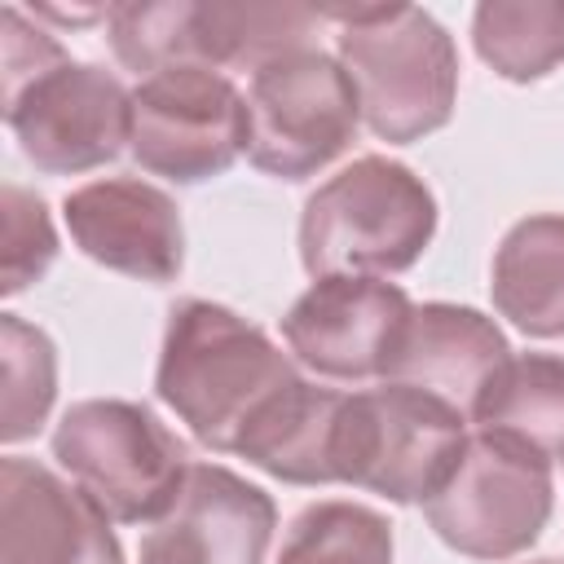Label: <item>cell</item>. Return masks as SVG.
<instances>
[{
    "label": "cell",
    "mask_w": 564,
    "mask_h": 564,
    "mask_svg": "<svg viewBox=\"0 0 564 564\" xmlns=\"http://www.w3.org/2000/svg\"><path fill=\"white\" fill-rule=\"evenodd\" d=\"M295 379L291 357L242 313L212 300L172 304L154 388L198 445L238 454L260 410Z\"/></svg>",
    "instance_id": "obj_1"
},
{
    "label": "cell",
    "mask_w": 564,
    "mask_h": 564,
    "mask_svg": "<svg viewBox=\"0 0 564 564\" xmlns=\"http://www.w3.org/2000/svg\"><path fill=\"white\" fill-rule=\"evenodd\" d=\"M317 13L339 22V66L352 75L361 123L379 141L410 145L449 123L458 97V48L427 9L330 4Z\"/></svg>",
    "instance_id": "obj_2"
},
{
    "label": "cell",
    "mask_w": 564,
    "mask_h": 564,
    "mask_svg": "<svg viewBox=\"0 0 564 564\" xmlns=\"http://www.w3.org/2000/svg\"><path fill=\"white\" fill-rule=\"evenodd\" d=\"M436 238V198L427 181L388 159L361 154L300 212V260L313 278H383L410 269Z\"/></svg>",
    "instance_id": "obj_3"
},
{
    "label": "cell",
    "mask_w": 564,
    "mask_h": 564,
    "mask_svg": "<svg viewBox=\"0 0 564 564\" xmlns=\"http://www.w3.org/2000/svg\"><path fill=\"white\" fill-rule=\"evenodd\" d=\"M53 458L119 524H154L189 471L185 441L154 410L119 397L75 401L53 427Z\"/></svg>",
    "instance_id": "obj_4"
},
{
    "label": "cell",
    "mask_w": 564,
    "mask_h": 564,
    "mask_svg": "<svg viewBox=\"0 0 564 564\" xmlns=\"http://www.w3.org/2000/svg\"><path fill=\"white\" fill-rule=\"evenodd\" d=\"M467 445V414L449 401L383 383L344 392L335 432V480L388 502H427Z\"/></svg>",
    "instance_id": "obj_5"
},
{
    "label": "cell",
    "mask_w": 564,
    "mask_h": 564,
    "mask_svg": "<svg viewBox=\"0 0 564 564\" xmlns=\"http://www.w3.org/2000/svg\"><path fill=\"white\" fill-rule=\"evenodd\" d=\"M555 507L551 458L502 432H467L445 485L423 502L432 533L471 560H511L529 551Z\"/></svg>",
    "instance_id": "obj_6"
},
{
    "label": "cell",
    "mask_w": 564,
    "mask_h": 564,
    "mask_svg": "<svg viewBox=\"0 0 564 564\" xmlns=\"http://www.w3.org/2000/svg\"><path fill=\"white\" fill-rule=\"evenodd\" d=\"M247 123V159L278 181H304L352 145L361 101L339 57L300 48L251 75Z\"/></svg>",
    "instance_id": "obj_7"
},
{
    "label": "cell",
    "mask_w": 564,
    "mask_h": 564,
    "mask_svg": "<svg viewBox=\"0 0 564 564\" xmlns=\"http://www.w3.org/2000/svg\"><path fill=\"white\" fill-rule=\"evenodd\" d=\"M247 97L212 66H172L132 88V159L163 181L203 185L247 150Z\"/></svg>",
    "instance_id": "obj_8"
},
{
    "label": "cell",
    "mask_w": 564,
    "mask_h": 564,
    "mask_svg": "<svg viewBox=\"0 0 564 564\" xmlns=\"http://www.w3.org/2000/svg\"><path fill=\"white\" fill-rule=\"evenodd\" d=\"M4 119L35 172L75 176L110 163L132 141V93L115 70L75 62L70 53L48 70L4 93Z\"/></svg>",
    "instance_id": "obj_9"
},
{
    "label": "cell",
    "mask_w": 564,
    "mask_h": 564,
    "mask_svg": "<svg viewBox=\"0 0 564 564\" xmlns=\"http://www.w3.org/2000/svg\"><path fill=\"white\" fill-rule=\"evenodd\" d=\"M410 308V295L388 278H313L286 308L282 339L291 357L322 379H383Z\"/></svg>",
    "instance_id": "obj_10"
},
{
    "label": "cell",
    "mask_w": 564,
    "mask_h": 564,
    "mask_svg": "<svg viewBox=\"0 0 564 564\" xmlns=\"http://www.w3.org/2000/svg\"><path fill=\"white\" fill-rule=\"evenodd\" d=\"M273 498L220 463H189L176 502L141 538V564H264Z\"/></svg>",
    "instance_id": "obj_11"
},
{
    "label": "cell",
    "mask_w": 564,
    "mask_h": 564,
    "mask_svg": "<svg viewBox=\"0 0 564 564\" xmlns=\"http://www.w3.org/2000/svg\"><path fill=\"white\" fill-rule=\"evenodd\" d=\"M75 247L137 282H172L185 264V225L167 189L141 176H101L62 203Z\"/></svg>",
    "instance_id": "obj_12"
},
{
    "label": "cell",
    "mask_w": 564,
    "mask_h": 564,
    "mask_svg": "<svg viewBox=\"0 0 564 564\" xmlns=\"http://www.w3.org/2000/svg\"><path fill=\"white\" fill-rule=\"evenodd\" d=\"M0 542L4 564H123L97 498L18 454L0 463Z\"/></svg>",
    "instance_id": "obj_13"
},
{
    "label": "cell",
    "mask_w": 564,
    "mask_h": 564,
    "mask_svg": "<svg viewBox=\"0 0 564 564\" xmlns=\"http://www.w3.org/2000/svg\"><path fill=\"white\" fill-rule=\"evenodd\" d=\"M507 357H511V344L494 317L467 304L432 300L410 308L401 339L392 348V361L383 370V383L423 388L471 419L476 397L485 392V383Z\"/></svg>",
    "instance_id": "obj_14"
},
{
    "label": "cell",
    "mask_w": 564,
    "mask_h": 564,
    "mask_svg": "<svg viewBox=\"0 0 564 564\" xmlns=\"http://www.w3.org/2000/svg\"><path fill=\"white\" fill-rule=\"evenodd\" d=\"M344 392L308 379L286 383L238 441V458L286 485H335V432Z\"/></svg>",
    "instance_id": "obj_15"
},
{
    "label": "cell",
    "mask_w": 564,
    "mask_h": 564,
    "mask_svg": "<svg viewBox=\"0 0 564 564\" xmlns=\"http://www.w3.org/2000/svg\"><path fill=\"white\" fill-rule=\"evenodd\" d=\"M489 295L516 330L533 339L564 335V216H524L502 234Z\"/></svg>",
    "instance_id": "obj_16"
},
{
    "label": "cell",
    "mask_w": 564,
    "mask_h": 564,
    "mask_svg": "<svg viewBox=\"0 0 564 564\" xmlns=\"http://www.w3.org/2000/svg\"><path fill=\"white\" fill-rule=\"evenodd\" d=\"M322 13L308 4H260V0H212L189 9V53L194 66H247L251 75L286 53L313 48Z\"/></svg>",
    "instance_id": "obj_17"
},
{
    "label": "cell",
    "mask_w": 564,
    "mask_h": 564,
    "mask_svg": "<svg viewBox=\"0 0 564 564\" xmlns=\"http://www.w3.org/2000/svg\"><path fill=\"white\" fill-rule=\"evenodd\" d=\"M471 423L564 458V357L511 352L471 405Z\"/></svg>",
    "instance_id": "obj_18"
},
{
    "label": "cell",
    "mask_w": 564,
    "mask_h": 564,
    "mask_svg": "<svg viewBox=\"0 0 564 564\" xmlns=\"http://www.w3.org/2000/svg\"><path fill=\"white\" fill-rule=\"evenodd\" d=\"M480 62L511 79H546L564 62V0H485L471 13Z\"/></svg>",
    "instance_id": "obj_19"
},
{
    "label": "cell",
    "mask_w": 564,
    "mask_h": 564,
    "mask_svg": "<svg viewBox=\"0 0 564 564\" xmlns=\"http://www.w3.org/2000/svg\"><path fill=\"white\" fill-rule=\"evenodd\" d=\"M278 564H392V524L361 502H308L282 542Z\"/></svg>",
    "instance_id": "obj_20"
},
{
    "label": "cell",
    "mask_w": 564,
    "mask_h": 564,
    "mask_svg": "<svg viewBox=\"0 0 564 564\" xmlns=\"http://www.w3.org/2000/svg\"><path fill=\"white\" fill-rule=\"evenodd\" d=\"M0 361H4L0 436L4 445H18L44 427L57 401V348L40 326L22 322L18 313H0Z\"/></svg>",
    "instance_id": "obj_21"
},
{
    "label": "cell",
    "mask_w": 564,
    "mask_h": 564,
    "mask_svg": "<svg viewBox=\"0 0 564 564\" xmlns=\"http://www.w3.org/2000/svg\"><path fill=\"white\" fill-rule=\"evenodd\" d=\"M57 260V229L48 203L26 185H4V295L26 291Z\"/></svg>",
    "instance_id": "obj_22"
},
{
    "label": "cell",
    "mask_w": 564,
    "mask_h": 564,
    "mask_svg": "<svg viewBox=\"0 0 564 564\" xmlns=\"http://www.w3.org/2000/svg\"><path fill=\"white\" fill-rule=\"evenodd\" d=\"M524 564H564V560H555V555H542V560H524Z\"/></svg>",
    "instance_id": "obj_23"
}]
</instances>
